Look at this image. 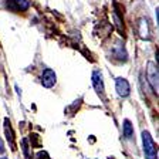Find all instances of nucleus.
<instances>
[{
	"label": "nucleus",
	"mask_w": 159,
	"mask_h": 159,
	"mask_svg": "<svg viewBox=\"0 0 159 159\" xmlns=\"http://www.w3.org/2000/svg\"><path fill=\"white\" fill-rule=\"evenodd\" d=\"M13 7L16 10H20V11H24L30 7V2L29 0H13Z\"/></svg>",
	"instance_id": "obj_8"
},
{
	"label": "nucleus",
	"mask_w": 159,
	"mask_h": 159,
	"mask_svg": "<svg viewBox=\"0 0 159 159\" xmlns=\"http://www.w3.org/2000/svg\"><path fill=\"white\" fill-rule=\"evenodd\" d=\"M142 143H143V153H145L146 159H156L158 158V151H156V145L153 142L152 136L148 131L142 132Z\"/></svg>",
	"instance_id": "obj_1"
},
{
	"label": "nucleus",
	"mask_w": 159,
	"mask_h": 159,
	"mask_svg": "<svg viewBox=\"0 0 159 159\" xmlns=\"http://www.w3.org/2000/svg\"><path fill=\"white\" fill-rule=\"evenodd\" d=\"M122 134H124V136H125L126 139H131L134 136V126H132V124H131L129 119H125V121H124Z\"/></svg>",
	"instance_id": "obj_6"
},
{
	"label": "nucleus",
	"mask_w": 159,
	"mask_h": 159,
	"mask_svg": "<svg viewBox=\"0 0 159 159\" xmlns=\"http://www.w3.org/2000/svg\"><path fill=\"white\" fill-rule=\"evenodd\" d=\"M93 85L95 88L97 94H98L101 98H104V94H105V87H104V81H102V74L99 71H94L93 73Z\"/></svg>",
	"instance_id": "obj_4"
},
{
	"label": "nucleus",
	"mask_w": 159,
	"mask_h": 159,
	"mask_svg": "<svg viewBox=\"0 0 159 159\" xmlns=\"http://www.w3.org/2000/svg\"><path fill=\"white\" fill-rule=\"evenodd\" d=\"M56 81H57V75L54 73V70H51V68L44 70L43 74H41V84H43V87L51 88V87H54Z\"/></svg>",
	"instance_id": "obj_3"
},
{
	"label": "nucleus",
	"mask_w": 159,
	"mask_h": 159,
	"mask_svg": "<svg viewBox=\"0 0 159 159\" xmlns=\"http://www.w3.org/2000/svg\"><path fill=\"white\" fill-rule=\"evenodd\" d=\"M2 159H4V158H2Z\"/></svg>",
	"instance_id": "obj_12"
},
{
	"label": "nucleus",
	"mask_w": 159,
	"mask_h": 159,
	"mask_svg": "<svg viewBox=\"0 0 159 159\" xmlns=\"http://www.w3.org/2000/svg\"><path fill=\"white\" fill-rule=\"evenodd\" d=\"M21 145H23V152H24V155L29 158V146H27V139H23V141H21Z\"/></svg>",
	"instance_id": "obj_10"
},
{
	"label": "nucleus",
	"mask_w": 159,
	"mask_h": 159,
	"mask_svg": "<svg viewBox=\"0 0 159 159\" xmlns=\"http://www.w3.org/2000/svg\"><path fill=\"white\" fill-rule=\"evenodd\" d=\"M146 75H148V81L152 87V89L158 94V66L152 61H149L148 63V67H146Z\"/></svg>",
	"instance_id": "obj_2"
},
{
	"label": "nucleus",
	"mask_w": 159,
	"mask_h": 159,
	"mask_svg": "<svg viewBox=\"0 0 159 159\" xmlns=\"http://www.w3.org/2000/svg\"><path fill=\"white\" fill-rule=\"evenodd\" d=\"M36 159H51V158H50V156H48V153H47V152H44V151H41V152H39V153H37Z\"/></svg>",
	"instance_id": "obj_9"
},
{
	"label": "nucleus",
	"mask_w": 159,
	"mask_h": 159,
	"mask_svg": "<svg viewBox=\"0 0 159 159\" xmlns=\"http://www.w3.org/2000/svg\"><path fill=\"white\" fill-rule=\"evenodd\" d=\"M4 152V145H3V141L0 139V153Z\"/></svg>",
	"instance_id": "obj_11"
},
{
	"label": "nucleus",
	"mask_w": 159,
	"mask_h": 159,
	"mask_svg": "<svg viewBox=\"0 0 159 159\" xmlns=\"http://www.w3.org/2000/svg\"><path fill=\"white\" fill-rule=\"evenodd\" d=\"M115 88H116V93H118L119 97H128L129 93H131L129 83L125 78H122V77H119V78L115 80Z\"/></svg>",
	"instance_id": "obj_5"
},
{
	"label": "nucleus",
	"mask_w": 159,
	"mask_h": 159,
	"mask_svg": "<svg viewBox=\"0 0 159 159\" xmlns=\"http://www.w3.org/2000/svg\"><path fill=\"white\" fill-rule=\"evenodd\" d=\"M4 132L7 135V141H10V145L14 146V135L11 132V126H10V121L9 119H4Z\"/></svg>",
	"instance_id": "obj_7"
}]
</instances>
